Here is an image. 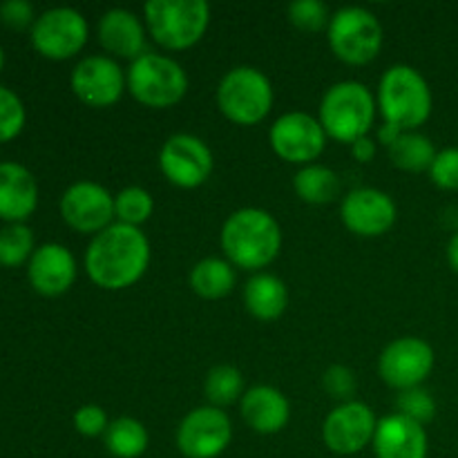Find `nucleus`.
I'll return each mask as SVG.
<instances>
[{"instance_id": "obj_1", "label": "nucleus", "mask_w": 458, "mask_h": 458, "mask_svg": "<svg viewBox=\"0 0 458 458\" xmlns=\"http://www.w3.org/2000/svg\"><path fill=\"white\" fill-rule=\"evenodd\" d=\"M150 255V242L141 228L114 222L92 237L85 250V271L98 289L123 291L146 276Z\"/></svg>"}, {"instance_id": "obj_2", "label": "nucleus", "mask_w": 458, "mask_h": 458, "mask_svg": "<svg viewBox=\"0 0 458 458\" xmlns=\"http://www.w3.org/2000/svg\"><path fill=\"white\" fill-rule=\"evenodd\" d=\"M219 242L233 267L262 273L280 255L282 228L268 210L246 206L224 222Z\"/></svg>"}, {"instance_id": "obj_3", "label": "nucleus", "mask_w": 458, "mask_h": 458, "mask_svg": "<svg viewBox=\"0 0 458 458\" xmlns=\"http://www.w3.org/2000/svg\"><path fill=\"white\" fill-rule=\"evenodd\" d=\"M376 106L385 123L401 132H416L432 116V88L416 67L392 65L380 79Z\"/></svg>"}, {"instance_id": "obj_4", "label": "nucleus", "mask_w": 458, "mask_h": 458, "mask_svg": "<svg viewBox=\"0 0 458 458\" xmlns=\"http://www.w3.org/2000/svg\"><path fill=\"white\" fill-rule=\"evenodd\" d=\"M376 98L360 81H340L331 85L320 101V123L327 137L340 143H356L369 137L376 121Z\"/></svg>"}, {"instance_id": "obj_5", "label": "nucleus", "mask_w": 458, "mask_h": 458, "mask_svg": "<svg viewBox=\"0 0 458 458\" xmlns=\"http://www.w3.org/2000/svg\"><path fill=\"white\" fill-rule=\"evenodd\" d=\"M148 34L168 52H183L199 43L210 25L206 0H150L143 7Z\"/></svg>"}, {"instance_id": "obj_6", "label": "nucleus", "mask_w": 458, "mask_h": 458, "mask_svg": "<svg viewBox=\"0 0 458 458\" xmlns=\"http://www.w3.org/2000/svg\"><path fill=\"white\" fill-rule=\"evenodd\" d=\"M125 83L134 101L152 110H168L188 92L186 70L174 58L152 52L130 63Z\"/></svg>"}, {"instance_id": "obj_7", "label": "nucleus", "mask_w": 458, "mask_h": 458, "mask_svg": "<svg viewBox=\"0 0 458 458\" xmlns=\"http://www.w3.org/2000/svg\"><path fill=\"white\" fill-rule=\"evenodd\" d=\"M273 85L258 67L240 65L222 76L217 85V106L235 125H258L273 107Z\"/></svg>"}, {"instance_id": "obj_8", "label": "nucleus", "mask_w": 458, "mask_h": 458, "mask_svg": "<svg viewBox=\"0 0 458 458\" xmlns=\"http://www.w3.org/2000/svg\"><path fill=\"white\" fill-rule=\"evenodd\" d=\"M329 47L344 65L360 67L374 61L383 49L385 31L376 13L365 7H343L331 13L327 27Z\"/></svg>"}, {"instance_id": "obj_9", "label": "nucleus", "mask_w": 458, "mask_h": 458, "mask_svg": "<svg viewBox=\"0 0 458 458\" xmlns=\"http://www.w3.org/2000/svg\"><path fill=\"white\" fill-rule=\"evenodd\" d=\"M215 168L213 150L195 134L179 132L165 139L159 150V170L173 186L192 191L204 186Z\"/></svg>"}, {"instance_id": "obj_10", "label": "nucleus", "mask_w": 458, "mask_h": 458, "mask_svg": "<svg viewBox=\"0 0 458 458\" xmlns=\"http://www.w3.org/2000/svg\"><path fill=\"white\" fill-rule=\"evenodd\" d=\"M89 36L88 21L79 9L54 7L40 13L31 27L36 52L52 61H67L85 47Z\"/></svg>"}, {"instance_id": "obj_11", "label": "nucleus", "mask_w": 458, "mask_h": 458, "mask_svg": "<svg viewBox=\"0 0 458 458\" xmlns=\"http://www.w3.org/2000/svg\"><path fill=\"white\" fill-rule=\"evenodd\" d=\"M327 132L320 119L307 112H286L268 130V141L280 159L295 165H311L327 148Z\"/></svg>"}, {"instance_id": "obj_12", "label": "nucleus", "mask_w": 458, "mask_h": 458, "mask_svg": "<svg viewBox=\"0 0 458 458\" xmlns=\"http://www.w3.org/2000/svg\"><path fill=\"white\" fill-rule=\"evenodd\" d=\"M434 349L428 340L405 335L383 349L378 358V374L385 385L398 392L420 387L434 369Z\"/></svg>"}, {"instance_id": "obj_13", "label": "nucleus", "mask_w": 458, "mask_h": 458, "mask_svg": "<svg viewBox=\"0 0 458 458\" xmlns=\"http://www.w3.org/2000/svg\"><path fill=\"white\" fill-rule=\"evenodd\" d=\"M174 441L186 458H217L231 445L233 423L219 407H197L183 416Z\"/></svg>"}, {"instance_id": "obj_14", "label": "nucleus", "mask_w": 458, "mask_h": 458, "mask_svg": "<svg viewBox=\"0 0 458 458\" xmlns=\"http://www.w3.org/2000/svg\"><path fill=\"white\" fill-rule=\"evenodd\" d=\"M72 92L81 103L88 107H112L121 101L123 92L128 89L125 72L112 56L92 54L81 58L74 65L70 76Z\"/></svg>"}, {"instance_id": "obj_15", "label": "nucleus", "mask_w": 458, "mask_h": 458, "mask_svg": "<svg viewBox=\"0 0 458 458\" xmlns=\"http://www.w3.org/2000/svg\"><path fill=\"white\" fill-rule=\"evenodd\" d=\"M61 215L70 228L83 235H98L114 224V195L97 182H76L63 192Z\"/></svg>"}, {"instance_id": "obj_16", "label": "nucleus", "mask_w": 458, "mask_h": 458, "mask_svg": "<svg viewBox=\"0 0 458 458\" xmlns=\"http://www.w3.org/2000/svg\"><path fill=\"white\" fill-rule=\"evenodd\" d=\"M376 428H378V420L367 403H340L325 419L322 441L334 454L352 456L374 443Z\"/></svg>"}, {"instance_id": "obj_17", "label": "nucleus", "mask_w": 458, "mask_h": 458, "mask_svg": "<svg viewBox=\"0 0 458 458\" xmlns=\"http://www.w3.org/2000/svg\"><path fill=\"white\" fill-rule=\"evenodd\" d=\"M343 224L358 237H380L392 231L398 219L396 201L378 188H356L340 206Z\"/></svg>"}, {"instance_id": "obj_18", "label": "nucleus", "mask_w": 458, "mask_h": 458, "mask_svg": "<svg viewBox=\"0 0 458 458\" xmlns=\"http://www.w3.org/2000/svg\"><path fill=\"white\" fill-rule=\"evenodd\" d=\"M27 277L40 295L56 298V295L67 293L76 280L74 255L56 242L38 246L27 264Z\"/></svg>"}, {"instance_id": "obj_19", "label": "nucleus", "mask_w": 458, "mask_h": 458, "mask_svg": "<svg viewBox=\"0 0 458 458\" xmlns=\"http://www.w3.org/2000/svg\"><path fill=\"white\" fill-rule=\"evenodd\" d=\"M98 43L112 54V58H125V61H137L146 52L148 30L146 22L130 9H110L98 21Z\"/></svg>"}, {"instance_id": "obj_20", "label": "nucleus", "mask_w": 458, "mask_h": 458, "mask_svg": "<svg viewBox=\"0 0 458 458\" xmlns=\"http://www.w3.org/2000/svg\"><path fill=\"white\" fill-rule=\"evenodd\" d=\"M376 458H428L429 438L423 425L396 411L378 420L374 434Z\"/></svg>"}, {"instance_id": "obj_21", "label": "nucleus", "mask_w": 458, "mask_h": 458, "mask_svg": "<svg viewBox=\"0 0 458 458\" xmlns=\"http://www.w3.org/2000/svg\"><path fill=\"white\" fill-rule=\"evenodd\" d=\"M240 414L253 432L262 437L280 434L289 425L291 405L284 394L271 385H255L246 389L240 401Z\"/></svg>"}, {"instance_id": "obj_22", "label": "nucleus", "mask_w": 458, "mask_h": 458, "mask_svg": "<svg viewBox=\"0 0 458 458\" xmlns=\"http://www.w3.org/2000/svg\"><path fill=\"white\" fill-rule=\"evenodd\" d=\"M38 206V183L25 165L0 161V219L22 224Z\"/></svg>"}, {"instance_id": "obj_23", "label": "nucleus", "mask_w": 458, "mask_h": 458, "mask_svg": "<svg viewBox=\"0 0 458 458\" xmlns=\"http://www.w3.org/2000/svg\"><path fill=\"white\" fill-rule=\"evenodd\" d=\"M244 307L255 320L273 322L289 307V289L273 273H255L244 286Z\"/></svg>"}, {"instance_id": "obj_24", "label": "nucleus", "mask_w": 458, "mask_h": 458, "mask_svg": "<svg viewBox=\"0 0 458 458\" xmlns=\"http://www.w3.org/2000/svg\"><path fill=\"white\" fill-rule=\"evenodd\" d=\"M237 276L235 267L228 259L222 258H204L191 268L188 284L199 298L204 300H222L235 286Z\"/></svg>"}, {"instance_id": "obj_25", "label": "nucleus", "mask_w": 458, "mask_h": 458, "mask_svg": "<svg viewBox=\"0 0 458 458\" xmlns=\"http://www.w3.org/2000/svg\"><path fill=\"white\" fill-rule=\"evenodd\" d=\"M387 155L392 165L405 173H429L438 150L434 148L432 139L428 134L403 132L392 146L387 148Z\"/></svg>"}, {"instance_id": "obj_26", "label": "nucleus", "mask_w": 458, "mask_h": 458, "mask_svg": "<svg viewBox=\"0 0 458 458\" xmlns=\"http://www.w3.org/2000/svg\"><path fill=\"white\" fill-rule=\"evenodd\" d=\"M293 191L304 204L327 206L340 195V177L331 168L320 164L304 165L295 173Z\"/></svg>"}, {"instance_id": "obj_27", "label": "nucleus", "mask_w": 458, "mask_h": 458, "mask_svg": "<svg viewBox=\"0 0 458 458\" xmlns=\"http://www.w3.org/2000/svg\"><path fill=\"white\" fill-rule=\"evenodd\" d=\"M103 443L114 458H139L146 454L150 437L141 420L132 416H121V419L110 420L103 434Z\"/></svg>"}, {"instance_id": "obj_28", "label": "nucleus", "mask_w": 458, "mask_h": 458, "mask_svg": "<svg viewBox=\"0 0 458 458\" xmlns=\"http://www.w3.org/2000/svg\"><path fill=\"white\" fill-rule=\"evenodd\" d=\"M204 394L213 407H228L246 394L244 376L233 365H217L206 374Z\"/></svg>"}, {"instance_id": "obj_29", "label": "nucleus", "mask_w": 458, "mask_h": 458, "mask_svg": "<svg viewBox=\"0 0 458 458\" xmlns=\"http://www.w3.org/2000/svg\"><path fill=\"white\" fill-rule=\"evenodd\" d=\"M155 213V199L141 186H128L114 195V217L119 224L139 228Z\"/></svg>"}, {"instance_id": "obj_30", "label": "nucleus", "mask_w": 458, "mask_h": 458, "mask_svg": "<svg viewBox=\"0 0 458 458\" xmlns=\"http://www.w3.org/2000/svg\"><path fill=\"white\" fill-rule=\"evenodd\" d=\"M34 233L25 224H7L0 228V264L21 267L34 255Z\"/></svg>"}, {"instance_id": "obj_31", "label": "nucleus", "mask_w": 458, "mask_h": 458, "mask_svg": "<svg viewBox=\"0 0 458 458\" xmlns=\"http://www.w3.org/2000/svg\"><path fill=\"white\" fill-rule=\"evenodd\" d=\"M286 13H289L291 25L298 27L300 31H307V34L327 30L331 21L329 7L320 0H295L289 4Z\"/></svg>"}, {"instance_id": "obj_32", "label": "nucleus", "mask_w": 458, "mask_h": 458, "mask_svg": "<svg viewBox=\"0 0 458 458\" xmlns=\"http://www.w3.org/2000/svg\"><path fill=\"white\" fill-rule=\"evenodd\" d=\"M398 414L405 416V419L414 420L419 425L432 423L434 416H437V401H434L432 394L423 387L407 389V392H401L396 401Z\"/></svg>"}, {"instance_id": "obj_33", "label": "nucleus", "mask_w": 458, "mask_h": 458, "mask_svg": "<svg viewBox=\"0 0 458 458\" xmlns=\"http://www.w3.org/2000/svg\"><path fill=\"white\" fill-rule=\"evenodd\" d=\"M25 125V106L16 92L0 85V143L18 137Z\"/></svg>"}, {"instance_id": "obj_34", "label": "nucleus", "mask_w": 458, "mask_h": 458, "mask_svg": "<svg viewBox=\"0 0 458 458\" xmlns=\"http://www.w3.org/2000/svg\"><path fill=\"white\" fill-rule=\"evenodd\" d=\"M322 387L329 394L331 398L340 403L353 401V394H356V374H353L349 367L344 365H331L329 369L322 374Z\"/></svg>"}, {"instance_id": "obj_35", "label": "nucleus", "mask_w": 458, "mask_h": 458, "mask_svg": "<svg viewBox=\"0 0 458 458\" xmlns=\"http://www.w3.org/2000/svg\"><path fill=\"white\" fill-rule=\"evenodd\" d=\"M429 179L441 191H458V148L438 150L437 159H434L432 168H429Z\"/></svg>"}, {"instance_id": "obj_36", "label": "nucleus", "mask_w": 458, "mask_h": 458, "mask_svg": "<svg viewBox=\"0 0 458 458\" xmlns=\"http://www.w3.org/2000/svg\"><path fill=\"white\" fill-rule=\"evenodd\" d=\"M107 425H110V420H107L106 410H103L101 405H81L79 410L74 411V428L81 437H103Z\"/></svg>"}, {"instance_id": "obj_37", "label": "nucleus", "mask_w": 458, "mask_h": 458, "mask_svg": "<svg viewBox=\"0 0 458 458\" xmlns=\"http://www.w3.org/2000/svg\"><path fill=\"white\" fill-rule=\"evenodd\" d=\"M0 21L12 30H25L30 25L34 27V7L27 0H4L0 4Z\"/></svg>"}, {"instance_id": "obj_38", "label": "nucleus", "mask_w": 458, "mask_h": 458, "mask_svg": "<svg viewBox=\"0 0 458 458\" xmlns=\"http://www.w3.org/2000/svg\"><path fill=\"white\" fill-rule=\"evenodd\" d=\"M352 157L356 161H360V164H369L376 157V143L369 137L358 139L356 143H352Z\"/></svg>"}, {"instance_id": "obj_39", "label": "nucleus", "mask_w": 458, "mask_h": 458, "mask_svg": "<svg viewBox=\"0 0 458 458\" xmlns=\"http://www.w3.org/2000/svg\"><path fill=\"white\" fill-rule=\"evenodd\" d=\"M445 258H447V264H450L452 271L458 273V233H454V235L450 237V242H447Z\"/></svg>"}, {"instance_id": "obj_40", "label": "nucleus", "mask_w": 458, "mask_h": 458, "mask_svg": "<svg viewBox=\"0 0 458 458\" xmlns=\"http://www.w3.org/2000/svg\"><path fill=\"white\" fill-rule=\"evenodd\" d=\"M3 65H4V52L3 47H0V70H3Z\"/></svg>"}]
</instances>
